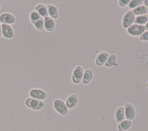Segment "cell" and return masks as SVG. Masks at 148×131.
Instances as JSON below:
<instances>
[{"mask_svg": "<svg viewBox=\"0 0 148 131\" xmlns=\"http://www.w3.org/2000/svg\"><path fill=\"white\" fill-rule=\"evenodd\" d=\"M34 26L37 30L39 31H43L45 29L44 28V18H41L39 20L36 21L34 24Z\"/></svg>", "mask_w": 148, "mask_h": 131, "instance_id": "obj_23", "label": "cell"}, {"mask_svg": "<svg viewBox=\"0 0 148 131\" xmlns=\"http://www.w3.org/2000/svg\"><path fill=\"white\" fill-rule=\"evenodd\" d=\"M65 102L68 109H73L77 104L78 96L76 94H71L66 98Z\"/></svg>", "mask_w": 148, "mask_h": 131, "instance_id": "obj_12", "label": "cell"}, {"mask_svg": "<svg viewBox=\"0 0 148 131\" xmlns=\"http://www.w3.org/2000/svg\"><path fill=\"white\" fill-rule=\"evenodd\" d=\"M132 121L128 119H124L122 122L119 123L117 126L118 131H125L128 130L132 126Z\"/></svg>", "mask_w": 148, "mask_h": 131, "instance_id": "obj_17", "label": "cell"}, {"mask_svg": "<svg viewBox=\"0 0 148 131\" xmlns=\"http://www.w3.org/2000/svg\"><path fill=\"white\" fill-rule=\"evenodd\" d=\"M16 21L15 16L9 12H3L0 14V23L12 25Z\"/></svg>", "mask_w": 148, "mask_h": 131, "instance_id": "obj_9", "label": "cell"}, {"mask_svg": "<svg viewBox=\"0 0 148 131\" xmlns=\"http://www.w3.org/2000/svg\"><path fill=\"white\" fill-rule=\"evenodd\" d=\"M143 5H144L145 6H146L147 8H148V0H145L143 1Z\"/></svg>", "mask_w": 148, "mask_h": 131, "instance_id": "obj_26", "label": "cell"}, {"mask_svg": "<svg viewBox=\"0 0 148 131\" xmlns=\"http://www.w3.org/2000/svg\"><path fill=\"white\" fill-rule=\"evenodd\" d=\"M34 10L36 11L42 18H46L49 16L46 5L43 3H38L34 7Z\"/></svg>", "mask_w": 148, "mask_h": 131, "instance_id": "obj_14", "label": "cell"}, {"mask_svg": "<svg viewBox=\"0 0 148 131\" xmlns=\"http://www.w3.org/2000/svg\"><path fill=\"white\" fill-rule=\"evenodd\" d=\"M139 39L142 41L148 42V31H145L140 36Z\"/></svg>", "mask_w": 148, "mask_h": 131, "instance_id": "obj_25", "label": "cell"}, {"mask_svg": "<svg viewBox=\"0 0 148 131\" xmlns=\"http://www.w3.org/2000/svg\"><path fill=\"white\" fill-rule=\"evenodd\" d=\"M125 117L127 119L132 121L136 115V110L134 105L130 103H126L124 106Z\"/></svg>", "mask_w": 148, "mask_h": 131, "instance_id": "obj_8", "label": "cell"}, {"mask_svg": "<svg viewBox=\"0 0 148 131\" xmlns=\"http://www.w3.org/2000/svg\"><path fill=\"white\" fill-rule=\"evenodd\" d=\"M147 16H148V13H147Z\"/></svg>", "mask_w": 148, "mask_h": 131, "instance_id": "obj_31", "label": "cell"}, {"mask_svg": "<svg viewBox=\"0 0 148 131\" xmlns=\"http://www.w3.org/2000/svg\"><path fill=\"white\" fill-rule=\"evenodd\" d=\"M84 73L83 68L82 66H76L73 70L71 75L72 82L75 84H79L82 82Z\"/></svg>", "mask_w": 148, "mask_h": 131, "instance_id": "obj_4", "label": "cell"}, {"mask_svg": "<svg viewBox=\"0 0 148 131\" xmlns=\"http://www.w3.org/2000/svg\"><path fill=\"white\" fill-rule=\"evenodd\" d=\"M130 0H119L118 1V5L121 8H124L128 6Z\"/></svg>", "mask_w": 148, "mask_h": 131, "instance_id": "obj_24", "label": "cell"}, {"mask_svg": "<svg viewBox=\"0 0 148 131\" xmlns=\"http://www.w3.org/2000/svg\"><path fill=\"white\" fill-rule=\"evenodd\" d=\"M1 3H0V9H1Z\"/></svg>", "mask_w": 148, "mask_h": 131, "instance_id": "obj_30", "label": "cell"}, {"mask_svg": "<svg viewBox=\"0 0 148 131\" xmlns=\"http://www.w3.org/2000/svg\"><path fill=\"white\" fill-rule=\"evenodd\" d=\"M146 87L148 88V81H147V83H146Z\"/></svg>", "mask_w": 148, "mask_h": 131, "instance_id": "obj_29", "label": "cell"}, {"mask_svg": "<svg viewBox=\"0 0 148 131\" xmlns=\"http://www.w3.org/2000/svg\"><path fill=\"white\" fill-rule=\"evenodd\" d=\"M24 104L27 107L35 111H39L43 109L45 105L43 101L37 100L31 97L25 100Z\"/></svg>", "mask_w": 148, "mask_h": 131, "instance_id": "obj_1", "label": "cell"}, {"mask_svg": "<svg viewBox=\"0 0 148 131\" xmlns=\"http://www.w3.org/2000/svg\"><path fill=\"white\" fill-rule=\"evenodd\" d=\"M109 54L106 51H102L99 53L96 57L95 63L97 66H102L104 65L107 61Z\"/></svg>", "mask_w": 148, "mask_h": 131, "instance_id": "obj_10", "label": "cell"}, {"mask_svg": "<svg viewBox=\"0 0 148 131\" xmlns=\"http://www.w3.org/2000/svg\"><path fill=\"white\" fill-rule=\"evenodd\" d=\"M29 20H30L31 23L34 25V24L36 21H37L38 20H39L40 18H41L42 17L40 16V14L36 11L34 10L30 12L29 15Z\"/></svg>", "mask_w": 148, "mask_h": 131, "instance_id": "obj_21", "label": "cell"}, {"mask_svg": "<svg viewBox=\"0 0 148 131\" xmlns=\"http://www.w3.org/2000/svg\"><path fill=\"white\" fill-rule=\"evenodd\" d=\"M114 118L117 123H120L125 119V113L124 107L120 106L118 107L115 111Z\"/></svg>", "mask_w": 148, "mask_h": 131, "instance_id": "obj_16", "label": "cell"}, {"mask_svg": "<svg viewBox=\"0 0 148 131\" xmlns=\"http://www.w3.org/2000/svg\"><path fill=\"white\" fill-rule=\"evenodd\" d=\"M55 27V20H54L49 16L44 18V28L46 31L51 32L54 30Z\"/></svg>", "mask_w": 148, "mask_h": 131, "instance_id": "obj_11", "label": "cell"}, {"mask_svg": "<svg viewBox=\"0 0 148 131\" xmlns=\"http://www.w3.org/2000/svg\"><path fill=\"white\" fill-rule=\"evenodd\" d=\"M135 16L146 15L148 13V8L144 5H142L132 10Z\"/></svg>", "mask_w": 148, "mask_h": 131, "instance_id": "obj_18", "label": "cell"}, {"mask_svg": "<svg viewBox=\"0 0 148 131\" xmlns=\"http://www.w3.org/2000/svg\"><path fill=\"white\" fill-rule=\"evenodd\" d=\"M29 95L31 98L43 101V100L47 98V93L45 91L42 89L35 88L29 91Z\"/></svg>", "mask_w": 148, "mask_h": 131, "instance_id": "obj_6", "label": "cell"}, {"mask_svg": "<svg viewBox=\"0 0 148 131\" xmlns=\"http://www.w3.org/2000/svg\"><path fill=\"white\" fill-rule=\"evenodd\" d=\"M146 31L145 26L134 24L127 29V33L132 36H140Z\"/></svg>", "mask_w": 148, "mask_h": 131, "instance_id": "obj_5", "label": "cell"}, {"mask_svg": "<svg viewBox=\"0 0 148 131\" xmlns=\"http://www.w3.org/2000/svg\"><path fill=\"white\" fill-rule=\"evenodd\" d=\"M143 0H130V2L128 5V8L133 10L136 8L138 7L139 6L143 5Z\"/></svg>", "mask_w": 148, "mask_h": 131, "instance_id": "obj_22", "label": "cell"}, {"mask_svg": "<svg viewBox=\"0 0 148 131\" xmlns=\"http://www.w3.org/2000/svg\"><path fill=\"white\" fill-rule=\"evenodd\" d=\"M145 28L146 31H148V21H147V23L145 24Z\"/></svg>", "mask_w": 148, "mask_h": 131, "instance_id": "obj_27", "label": "cell"}, {"mask_svg": "<svg viewBox=\"0 0 148 131\" xmlns=\"http://www.w3.org/2000/svg\"><path fill=\"white\" fill-rule=\"evenodd\" d=\"M53 106L54 110L61 115L65 116L68 113V108L67 107L65 102L61 99H56L53 103Z\"/></svg>", "mask_w": 148, "mask_h": 131, "instance_id": "obj_2", "label": "cell"}, {"mask_svg": "<svg viewBox=\"0 0 148 131\" xmlns=\"http://www.w3.org/2000/svg\"><path fill=\"white\" fill-rule=\"evenodd\" d=\"M93 75V71L91 69H86L85 70H84L82 83L84 85L89 84L92 79Z\"/></svg>", "mask_w": 148, "mask_h": 131, "instance_id": "obj_15", "label": "cell"}, {"mask_svg": "<svg viewBox=\"0 0 148 131\" xmlns=\"http://www.w3.org/2000/svg\"><path fill=\"white\" fill-rule=\"evenodd\" d=\"M46 6L49 16L54 20L57 19L59 17V12L57 6L53 4H48Z\"/></svg>", "mask_w": 148, "mask_h": 131, "instance_id": "obj_13", "label": "cell"}, {"mask_svg": "<svg viewBox=\"0 0 148 131\" xmlns=\"http://www.w3.org/2000/svg\"><path fill=\"white\" fill-rule=\"evenodd\" d=\"M135 15L132 10L126 12L122 18V26L124 29H127L131 25L134 24Z\"/></svg>", "mask_w": 148, "mask_h": 131, "instance_id": "obj_3", "label": "cell"}, {"mask_svg": "<svg viewBox=\"0 0 148 131\" xmlns=\"http://www.w3.org/2000/svg\"><path fill=\"white\" fill-rule=\"evenodd\" d=\"M2 36L6 39H12L14 37V31L11 25L1 24Z\"/></svg>", "mask_w": 148, "mask_h": 131, "instance_id": "obj_7", "label": "cell"}, {"mask_svg": "<svg viewBox=\"0 0 148 131\" xmlns=\"http://www.w3.org/2000/svg\"><path fill=\"white\" fill-rule=\"evenodd\" d=\"M2 36V30H1V24L0 23V37Z\"/></svg>", "mask_w": 148, "mask_h": 131, "instance_id": "obj_28", "label": "cell"}, {"mask_svg": "<svg viewBox=\"0 0 148 131\" xmlns=\"http://www.w3.org/2000/svg\"><path fill=\"white\" fill-rule=\"evenodd\" d=\"M117 60V57L115 54H109L107 61L104 65L106 68H112L116 65V62Z\"/></svg>", "mask_w": 148, "mask_h": 131, "instance_id": "obj_19", "label": "cell"}, {"mask_svg": "<svg viewBox=\"0 0 148 131\" xmlns=\"http://www.w3.org/2000/svg\"><path fill=\"white\" fill-rule=\"evenodd\" d=\"M147 21H148V16L147 14H146V15L136 16L134 23L138 25L145 26V24L147 23Z\"/></svg>", "mask_w": 148, "mask_h": 131, "instance_id": "obj_20", "label": "cell"}]
</instances>
